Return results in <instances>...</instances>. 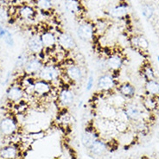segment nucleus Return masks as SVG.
Returning a JSON list of instances; mask_svg holds the SVG:
<instances>
[{"instance_id":"f8f14e48","label":"nucleus","mask_w":159,"mask_h":159,"mask_svg":"<svg viewBox=\"0 0 159 159\" xmlns=\"http://www.w3.org/2000/svg\"><path fill=\"white\" fill-rule=\"evenodd\" d=\"M45 50H54L57 48V35L52 30H43L40 34Z\"/></svg>"},{"instance_id":"c756f323","label":"nucleus","mask_w":159,"mask_h":159,"mask_svg":"<svg viewBox=\"0 0 159 159\" xmlns=\"http://www.w3.org/2000/svg\"><path fill=\"white\" fill-rule=\"evenodd\" d=\"M30 54H28L27 52H22L16 57V62H15V68L24 69L25 64L27 63Z\"/></svg>"},{"instance_id":"72a5a7b5","label":"nucleus","mask_w":159,"mask_h":159,"mask_svg":"<svg viewBox=\"0 0 159 159\" xmlns=\"http://www.w3.org/2000/svg\"><path fill=\"white\" fill-rule=\"evenodd\" d=\"M95 84V79H94V75L93 74H90L88 77L87 80V83H86V91L91 92L93 88L94 87Z\"/></svg>"},{"instance_id":"f704fd0d","label":"nucleus","mask_w":159,"mask_h":159,"mask_svg":"<svg viewBox=\"0 0 159 159\" xmlns=\"http://www.w3.org/2000/svg\"><path fill=\"white\" fill-rule=\"evenodd\" d=\"M8 30V29L5 28L3 24H0V39H4V37L5 36Z\"/></svg>"},{"instance_id":"9b49d317","label":"nucleus","mask_w":159,"mask_h":159,"mask_svg":"<svg viewBox=\"0 0 159 159\" xmlns=\"http://www.w3.org/2000/svg\"><path fill=\"white\" fill-rule=\"evenodd\" d=\"M128 12H129V5L125 2H120L108 9L107 16L113 19H121L127 16Z\"/></svg>"},{"instance_id":"9d476101","label":"nucleus","mask_w":159,"mask_h":159,"mask_svg":"<svg viewBox=\"0 0 159 159\" xmlns=\"http://www.w3.org/2000/svg\"><path fill=\"white\" fill-rule=\"evenodd\" d=\"M75 100V93L72 89L63 88L58 93V103L62 107H69Z\"/></svg>"},{"instance_id":"c9c22d12","label":"nucleus","mask_w":159,"mask_h":159,"mask_svg":"<svg viewBox=\"0 0 159 159\" xmlns=\"http://www.w3.org/2000/svg\"><path fill=\"white\" fill-rule=\"evenodd\" d=\"M11 72H8V75H7V76H6V78H5V81L3 82V85H6V84L8 83L9 80H10V78H11Z\"/></svg>"},{"instance_id":"20e7f679","label":"nucleus","mask_w":159,"mask_h":159,"mask_svg":"<svg viewBox=\"0 0 159 159\" xmlns=\"http://www.w3.org/2000/svg\"><path fill=\"white\" fill-rule=\"evenodd\" d=\"M124 111L126 114L129 122H137L140 120H143V116H144V111H146L143 107L139 104H136L134 102H127L125 106L124 107Z\"/></svg>"},{"instance_id":"e433bc0d","label":"nucleus","mask_w":159,"mask_h":159,"mask_svg":"<svg viewBox=\"0 0 159 159\" xmlns=\"http://www.w3.org/2000/svg\"><path fill=\"white\" fill-rule=\"evenodd\" d=\"M83 104H84L83 100H82V99H80V100L79 101V103H78V108L82 107H83Z\"/></svg>"},{"instance_id":"dca6fc26","label":"nucleus","mask_w":159,"mask_h":159,"mask_svg":"<svg viewBox=\"0 0 159 159\" xmlns=\"http://www.w3.org/2000/svg\"><path fill=\"white\" fill-rule=\"evenodd\" d=\"M124 64L123 56L118 53H112L107 58L108 72L116 73L119 71Z\"/></svg>"},{"instance_id":"412c9836","label":"nucleus","mask_w":159,"mask_h":159,"mask_svg":"<svg viewBox=\"0 0 159 159\" xmlns=\"http://www.w3.org/2000/svg\"><path fill=\"white\" fill-rule=\"evenodd\" d=\"M65 8L71 15L75 16H80L83 11V8L80 0H65Z\"/></svg>"},{"instance_id":"a878e982","label":"nucleus","mask_w":159,"mask_h":159,"mask_svg":"<svg viewBox=\"0 0 159 159\" xmlns=\"http://www.w3.org/2000/svg\"><path fill=\"white\" fill-rule=\"evenodd\" d=\"M17 155L18 151L13 145H7L0 150V157L2 159H15Z\"/></svg>"},{"instance_id":"7ed1b4c3","label":"nucleus","mask_w":159,"mask_h":159,"mask_svg":"<svg viewBox=\"0 0 159 159\" xmlns=\"http://www.w3.org/2000/svg\"><path fill=\"white\" fill-rule=\"evenodd\" d=\"M76 34L80 40L86 43H92L96 38L94 24L88 20L80 21L77 25Z\"/></svg>"},{"instance_id":"4468645a","label":"nucleus","mask_w":159,"mask_h":159,"mask_svg":"<svg viewBox=\"0 0 159 159\" xmlns=\"http://www.w3.org/2000/svg\"><path fill=\"white\" fill-rule=\"evenodd\" d=\"M25 94V92L20 85L13 84L11 85L6 90V99L10 102L18 103L23 100Z\"/></svg>"},{"instance_id":"4c0bfd02","label":"nucleus","mask_w":159,"mask_h":159,"mask_svg":"<svg viewBox=\"0 0 159 159\" xmlns=\"http://www.w3.org/2000/svg\"><path fill=\"white\" fill-rule=\"evenodd\" d=\"M157 61H158V64H159V55L157 56Z\"/></svg>"},{"instance_id":"f257e3e1","label":"nucleus","mask_w":159,"mask_h":159,"mask_svg":"<svg viewBox=\"0 0 159 159\" xmlns=\"http://www.w3.org/2000/svg\"><path fill=\"white\" fill-rule=\"evenodd\" d=\"M117 80L111 73H103L98 77L96 82L97 90L102 93H110L117 88Z\"/></svg>"},{"instance_id":"7c9ffc66","label":"nucleus","mask_w":159,"mask_h":159,"mask_svg":"<svg viewBox=\"0 0 159 159\" xmlns=\"http://www.w3.org/2000/svg\"><path fill=\"white\" fill-rule=\"evenodd\" d=\"M11 18V14L8 9L4 6H0V24H5L8 23Z\"/></svg>"},{"instance_id":"ddd939ff","label":"nucleus","mask_w":159,"mask_h":159,"mask_svg":"<svg viewBox=\"0 0 159 159\" xmlns=\"http://www.w3.org/2000/svg\"><path fill=\"white\" fill-rule=\"evenodd\" d=\"M17 124L16 120L10 117H4L0 120V133L4 136H11L16 132Z\"/></svg>"},{"instance_id":"f3484780","label":"nucleus","mask_w":159,"mask_h":159,"mask_svg":"<svg viewBox=\"0 0 159 159\" xmlns=\"http://www.w3.org/2000/svg\"><path fill=\"white\" fill-rule=\"evenodd\" d=\"M16 13L21 19L25 20V21H32L36 18L37 11H36V9L34 8L31 5L24 4L20 5L17 8Z\"/></svg>"},{"instance_id":"cd10ccee","label":"nucleus","mask_w":159,"mask_h":159,"mask_svg":"<svg viewBox=\"0 0 159 159\" xmlns=\"http://www.w3.org/2000/svg\"><path fill=\"white\" fill-rule=\"evenodd\" d=\"M37 10L43 12H50L54 10V3L52 0H35Z\"/></svg>"},{"instance_id":"0eeeda50","label":"nucleus","mask_w":159,"mask_h":159,"mask_svg":"<svg viewBox=\"0 0 159 159\" xmlns=\"http://www.w3.org/2000/svg\"><path fill=\"white\" fill-rule=\"evenodd\" d=\"M43 65V61L40 58L39 56L30 55L23 70L28 76L37 75Z\"/></svg>"},{"instance_id":"5701e85b","label":"nucleus","mask_w":159,"mask_h":159,"mask_svg":"<svg viewBox=\"0 0 159 159\" xmlns=\"http://www.w3.org/2000/svg\"><path fill=\"white\" fill-rule=\"evenodd\" d=\"M130 44L136 49L146 50L149 48V42L145 36L142 35H136L130 38Z\"/></svg>"},{"instance_id":"1a4fd4ad","label":"nucleus","mask_w":159,"mask_h":159,"mask_svg":"<svg viewBox=\"0 0 159 159\" xmlns=\"http://www.w3.org/2000/svg\"><path fill=\"white\" fill-rule=\"evenodd\" d=\"M27 48H28V51L30 55L40 56L43 53L45 48L43 47V44L42 43L40 35L36 34L29 38L28 42H27Z\"/></svg>"},{"instance_id":"58836bf2","label":"nucleus","mask_w":159,"mask_h":159,"mask_svg":"<svg viewBox=\"0 0 159 159\" xmlns=\"http://www.w3.org/2000/svg\"><path fill=\"white\" fill-rule=\"evenodd\" d=\"M25 1H27V0H25ZM31 1H32V0H31Z\"/></svg>"},{"instance_id":"b1692460","label":"nucleus","mask_w":159,"mask_h":159,"mask_svg":"<svg viewBox=\"0 0 159 159\" xmlns=\"http://www.w3.org/2000/svg\"><path fill=\"white\" fill-rule=\"evenodd\" d=\"M111 26V23L109 22V20L106 18H101L99 19L95 24H94V31H95L96 37H101L103 36L108 29Z\"/></svg>"},{"instance_id":"a211bd4d","label":"nucleus","mask_w":159,"mask_h":159,"mask_svg":"<svg viewBox=\"0 0 159 159\" xmlns=\"http://www.w3.org/2000/svg\"><path fill=\"white\" fill-rule=\"evenodd\" d=\"M88 151L93 157H103L108 151L107 143L103 139H97L95 142L93 143L91 147L88 149Z\"/></svg>"},{"instance_id":"4be33fe9","label":"nucleus","mask_w":159,"mask_h":159,"mask_svg":"<svg viewBox=\"0 0 159 159\" xmlns=\"http://www.w3.org/2000/svg\"><path fill=\"white\" fill-rule=\"evenodd\" d=\"M117 92L126 99H131L136 94V88L130 82H124L117 87Z\"/></svg>"},{"instance_id":"6ab92c4d","label":"nucleus","mask_w":159,"mask_h":159,"mask_svg":"<svg viewBox=\"0 0 159 159\" xmlns=\"http://www.w3.org/2000/svg\"><path fill=\"white\" fill-rule=\"evenodd\" d=\"M105 101L111 105L112 107L117 108L118 110L124 108L125 104L127 103L126 99L124 98L123 96L121 95L120 93H119L118 92L117 93L111 92L110 93H107V97L105 99Z\"/></svg>"},{"instance_id":"f03ea898","label":"nucleus","mask_w":159,"mask_h":159,"mask_svg":"<svg viewBox=\"0 0 159 159\" xmlns=\"http://www.w3.org/2000/svg\"><path fill=\"white\" fill-rule=\"evenodd\" d=\"M61 68L55 64H44L41 71L37 75V79L43 80L49 83H54L58 81L61 76Z\"/></svg>"},{"instance_id":"6e6552de","label":"nucleus","mask_w":159,"mask_h":159,"mask_svg":"<svg viewBox=\"0 0 159 159\" xmlns=\"http://www.w3.org/2000/svg\"><path fill=\"white\" fill-rule=\"evenodd\" d=\"M53 91V84L43 80L36 79L33 86V94L38 97H46Z\"/></svg>"},{"instance_id":"39448f33","label":"nucleus","mask_w":159,"mask_h":159,"mask_svg":"<svg viewBox=\"0 0 159 159\" xmlns=\"http://www.w3.org/2000/svg\"><path fill=\"white\" fill-rule=\"evenodd\" d=\"M64 74L72 83L80 84L82 82L85 77V73L82 68L75 63L68 64L64 68Z\"/></svg>"},{"instance_id":"bb28decb","label":"nucleus","mask_w":159,"mask_h":159,"mask_svg":"<svg viewBox=\"0 0 159 159\" xmlns=\"http://www.w3.org/2000/svg\"><path fill=\"white\" fill-rule=\"evenodd\" d=\"M141 104L143 108L149 112L155 111L157 107V97H152V96L145 95L142 99Z\"/></svg>"},{"instance_id":"c85d7f7f","label":"nucleus","mask_w":159,"mask_h":159,"mask_svg":"<svg viewBox=\"0 0 159 159\" xmlns=\"http://www.w3.org/2000/svg\"><path fill=\"white\" fill-rule=\"evenodd\" d=\"M142 75L145 80H156V74L153 68L149 63L144 64L142 68Z\"/></svg>"},{"instance_id":"473e14b6","label":"nucleus","mask_w":159,"mask_h":159,"mask_svg":"<svg viewBox=\"0 0 159 159\" xmlns=\"http://www.w3.org/2000/svg\"><path fill=\"white\" fill-rule=\"evenodd\" d=\"M3 40H4V42L8 47H10V48L14 47V45H15V41H14V38H13L11 32L10 31V30L7 31L6 35H5V36H4Z\"/></svg>"},{"instance_id":"423d86ee","label":"nucleus","mask_w":159,"mask_h":159,"mask_svg":"<svg viewBox=\"0 0 159 159\" xmlns=\"http://www.w3.org/2000/svg\"><path fill=\"white\" fill-rule=\"evenodd\" d=\"M57 43L64 52H72L77 48V43L73 36L66 31L60 32L57 35Z\"/></svg>"},{"instance_id":"393cba45","label":"nucleus","mask_w":159,"mask_h":159,"mask_svg":"<svg viewBox=\"0 0 159 159\" xmlns=\"http://www.w3.org/2000/svg\"><path fill=\"white\" fill-rule=\"evenodd\" d=\"M144 92L146 95L152 97L159 96V81L157 79L146 80L144 84Z\"/></svg>"},{"instance_id":"aec40b11","label":"nucleus","mask_w":159,"mask_h":159,"mask_svg":"<svg viewBox=\"0 0 159 159\" xmlns=\"http://www.w3.org/2000/svg\"><path fill=\"white\" fill-rule=\"evenodd\" d=\"M99 139V134L94 129H87L81 136V143L84 147L88 150L93 145V143Z\"/></svg>"},{"instance_id":"2eb2a0df","label":"nucleus","mask_w":159,"mask_h":159,"mask_svg":"<svg viewBox=\"0 0 159 159\" xmlns=\"http://www.w3.org/2000/svg\"><path fill=\"white\" fill-rule=\"evenodd\" d=\"M117 113H118V109L106 101L100 104V106H99L98 107V115L101 119L115 120Z\"/></svg>"},{"instance_id":"2f4dec72","label":"nucleus","mask_w":159,"mask_h":159,"mask_svg":"<svg viewBox=\"0 0 159 159\" xmlns=\"http://www.w3.org/2000/svg\"><path fill=\"white\" fill-rule=\"evenodd\" d=\"M142 14L146 19H151L154 15V8L151 4H143L142 7Z\"/></svg>"}]
</instances>
